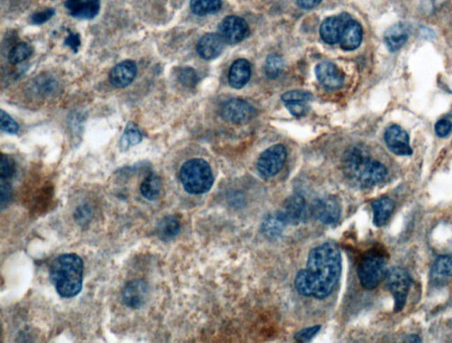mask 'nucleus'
<instances>
[{
    "instance_id": "2f4dec72",
    "label": "nucleus",
    "mask_w": 452,
    "mask_h": 343,
    "mask_svg": "<svg viewBox=\"0 0 452 343\" xmlns=\"http://www.w3.org/2000/svg\"><path fill=\"white\" fill-rule=\"evenodd\" d=\"M15 173V163L11 158L2 154L1 168H0V178L1 180L10 181Z\"/></svg>"
},
{
    "instance_id": "473e14b6",
    "label": "nucleus",
    "mask_w": 452,
    "mask_h": 343,
    "mask_svg": "<svg viewBox=\"0 0 452 343\" xmlns=\"http://www.w3.org/2000/svg\"><path fill=\"white\" fill-rule=\"evenodd\" d=\"M0 119H1V120H0L1 121V122H0V126H1V130L3 132L10 134H16L18 133V124L16 123V121L13 119L12 117L3 110H1Z\"/></svg>"
},
{
    "instance_id": "6ab92c4d",
    "label": "nucleus",
    "mask_w": 452,
    "mask_h": 343,
    "mask_svg": "<svg viewBox=\"0 0 452 343\" xmlns=\"http://www.w3.org/2000/svg\"><path fill=\"white\" fill-rule=\"evenodd\" d=\"M363 29L359 22L351 18L347 23L340 38V47L347 52L354 50L363 42Z\"/></svg>"
},
{
    "instance_id": "423d86ee",
    "label": "nucleus",
    "mask_w": 452,
    "mask_h": 343,
    "mask_svg": "<svg viewBox=\"0 0 452 343\" xmlns=\"http://www.w3.org/2000/svg\"><path fill=\"white\" fill-rule=\"evenodd\" d=\"M387 288L394 298L395 312L403 310L407 304L408 293L411 284L409 273L400 267L391 268L386 275Z\"/></svg>"
},
{
    "instance_id": "39448f33",
    "label": "nucleus",
    "mask_w": 452,
    "mask_h": 343,
    "mask_svg": "<svg viewBox=\"0 0 452 343\" xmlns=\"http://www.w3.org/2000/svg\"><path fill=\"white\" fill-rule=\"evenodd\" d=\"M357 272L363 287L368 291L374 290L386 278L387 258L380 251H368L361 258Z\"/></svg>"
},
{
    "instance_id": "a878e982",
    "label": "nucleus",
    "mask_w": 452,
    "mask_h": 343,
    "mask_svg": "<svg viewBox=\"0 0 452 343\" xmlns=\"http://www.w3.org/2000/svg\"><path fill=\"white\" fill-rule=\"evenodd\" d=\"M222 6L221 0H191L190 8L195 15L205 16L219 11Z\"/></svg>"
},
{
    "instance_id": "c756f323",
    "label": "nucleus",
    "mask_w": 452,
    "mask_h": 343,
    "mask_svg": "<svg viewBox=\"0 0 452 343\" xmlns=\"http://www.w3.org/2000/svg\"><path fill=\"white\" fill-rule=\"evenodd\" d=\"M312 99L313 96L309 92H302V90H293V92L284 93L282 96V100L284 103H307Z\"/></svg>"
},
{
    "instance_id": "ddd939ff",
    "label": "nucleus",
    "mask_w": 452,
    "mask_h": 343,
    "mask_svg": "<svg viewBox=\"0 0 452 343\" xmlns=\"http://www.w3.org/2000/svg\"><path fill=\"white\" fill-rule=\"evenodd\" d=\"M312 213L321 224L330 225L336 224L340 219L341 210L336 198L327 197L313 205Z\"/></svg>"
},
{
    "instance_id": "72a5a7b5",
    "label": "nucleus",
    "mask_w": 452,
    "mask_h": 343,
    "mask_svg": "<svg viewBox=\"0 0 452 343\" xmlns=\"http://www.w3.org/2000/svg\"><path fill=\"white\" fill-rule=\"evenodd\" d=\"M320 329L321 326H314V327L304 328L302 330L296 333V335H294V339L300 342H309L320 331Z\"/></svg>"
},
{
    "instance_id": "1a4fd4ad",
    "label": "nucleus",
    "mask_w": 452,
    "mask_h": 343,
    "mask_svg": "<svg viewBox=\"0 0 452 343\" xmlns=\"http://www.w3.org/2000/svg\"><path fill=\"white\" fill-rule=\"evenodd\" d=\"M256 112L247 101L231 99L220 108V115L233 124L247 123L256 116Z\"/></svg>"
},
{
    "instance_id": "e433bc0d",
    "label": "nucleus",
    "mask_w": 452,
    "mask_h": 343,
    "mask_svg": "<svg viewBox=\"0 0 452 343\" xmlns=\"http://www.w3.org/2000/svg\"><path fill=\"white\" fill-rule=\"evenodd\" d=\"M92 214V208H90L88 205H86V206H80L77 208L75 212V220L77 221V223L80 224H86L87 221L90 220Z\"/></svg>"
},
{
    "instance_id": "79ce46f5",
    "label": "nucleus",
    "mask_w": 452,
    "mask_h": 343,
    "mask_svg": "<svg viewBox=\"0 0 452 343\" xmlns=\"http://www.w3.org/2000/svg\"><path fill=\"white\" fill-rule=\"evenodd\" d=\"M411 340H408L407 342H421L420 338L418 337L416 335H410L409 337H408Z\"/></svg>"
},
{
    "instance_id": "a19ab883",
    "label": "nucleus",
    "mask_w": 452,
    "mask_h": 343,
    "mask_svg": "<svg viewBox=\"0 0 452 343\" xmlns=\"http://www.w3.org/2000/svg\"><path fill=\"white\" fill-rule=\"evenodd\" d=\"M323 0H297L298 5L303 9H313L320 5Z\"/></svg>"
},
{
    "instance_id": "cd10ccee",
    "label": "nucleus",
    "mask_w": 452,
    "mask_h": 343,
    "mask_svg": "<svg viewBox=\"0 0 452 343\" xmlns=\"http://www.w3.org/2000/svg\"><path fill=\"white\" fill-rule=\"evenodd\" d=\"M33 53L32 47L27 43H20L13 47L8 54L9 62L13 65L22 63L31 57Z\"/></svg>"
},
{
    "instance_id": "9b49d317",
    "label": "nucleus",
    "mask_w": 452,
    "mask_h": 343,
    "mask_svg": "<svg viewBox=\"0 0 452 343\" xmlns=\"http://www.w3.org/2000/svg\"><path fill=\"white\" fill-rule=\"evenodd\" d=\"M351 18L350 15L344 13L324 20L320 28L321 38L330 45L340 43L344 27Z\"/></svg>"
},
{
    "instance_id": "b1692460",
    "label": "nucleus",
    "mask_w": 452,
    "mask_h": 343,
    "mask_svg": "<svg viewBox=\"0 0 452 343\" xmlns=\"http://www.w3.org/2000/svg\"><path fill=\"white\" fill-rule=\"evenodd\" d=\"M162 190V181L156 173L150 174L140 184V194L150 201L157 200Z\"/></svg>"
},
{
    "instance_id": "f704fd0d",
    "label": "nucleus",
    "mask_w": 452,
    "mask_h": 343,
    "mask_svg": "<svg viewBox=\"0 0 452 343\" xmlns=\"http://www.w3.org/2000/svg\"><path fill=\"white\" fill-rule=\"evenodd\" d=\"M435 130L437 136L441 138L448 136L452 132V121L448 119H442L437 121Z\"/></svg>"
},
{
    "instance_id": "f8f14e48",
    "label": "nucleus",
    "mask_w": 452,
    "mask_h": 343,
    "mask_svg": "<svg viewBox=\"0 0 452 343\" xmlns=\"http://www.w3.org/2000/svg\"><path fill=\"white\" fill-rule=\"evenodd\" d=\"M318 82L326 89L336 90L343 86L344 75L336 65L330 62L320 63L316 68Z\"/></svg>"
},
{
    "instance_id": "f257e3e1",
    "label": "nucleus",
    "mask_w": 452,
    "mask_h": 343,
    "mask_svg": "<svg viewBox=\"0 0 452 343\" xmlns=\"http://www.w3.org/2000/svg\"><path fill=\"white\" fill-rule=\"evenodd\" d=\"M342 271V257L334 243L327 242L312 249L306 268L297 274L296 288L304 297L324 299L333 293Z\"/></svg>"
},
{
    "instance_id": "7c9ffc66",
    "label": "nucleus",
    "mask_w": 452,
    "mask_h": 343,
    "mask_svg": "<svg viewBox=\"0 0 452 343\" xmlns=\"http://www.w3.org/2000/svg\"><path fill=\"white\" fill-rule=\"evenodd\" d=\"M177 79L182 85L186 87H195L196 85L197 78L196 71L190 67H184L180 69L177 73Z\"/></svg>"
},
{
    "instance_id": "9d476101",
    "label": "nucleus",
    "mask_w": 452,
    "mask_h": 343,
    "mask_svg": "<svg viewBox=\"0 0 452 343\" xmlns=\"http://www.w3.org/2000/svg\"><path fill=\"white\" fill-rule=\"evenodd\" d=\"M388 149L397 156H407L413 154L408 133L400 126L393 124L388 127L384 134Z\"/></svg>"
},
{
    "instance_id": "4be33fe9",
    "label": "nucleus",
    "mask_w": 452,
    "mask_h": 343,
    "mask_svg": "<svg viewBox=\"0 0 452 343\" xmlns=\"http://www.w3.org/2000/svg\"><path fill=\"white\" fill-rule=\"evenodd\" d=\"M371 206L374 213V224L377 227L384 226L393 213L394 201L389 197L379 198L374 200Z\"/></svg>"
},
{
    "instance_id": "bb28decb",
    "label": "nucleus",
    "mask_w": 452,
    "mask_h": 343,
    "mask_svg": "<svg viewBox=\"0 0 452 343\" xmlns=\"http://www.w3.org/2000/svg\"><path fill=\"white\" fill-rule=\"evenodd\" d=\"M142 140V133H140L138 126L136 124L130 122L127 124L125 132L120 140V149L122 151H126L130 147L138 145Z\"/></svg>"
},
{
    "instance_id": "4468645a",
    "label": "nucleus",
    "mask_w": 452,
    "mask_h": 343,
    "mask_svg": "<svg viewBox=\"0 0 452 343\" xmlns=\"http://www.w3.org/2000/svg\"><path fill=\"white\" fill-rule=\"evenodd\" d=\"M306 203L303 197L300 195H293L284 201L282 210L277 212V215L284 224H299L304 217Z\"/></svg>"
},
{
    "instance_id": "0eeeda50",
    "label": "nucleus",
    "mask_w": 452,
    "mask_h": 343,
    "mask_svg": "<svg viewBox=\"0 0 452 343\" xmlns=\"http://www.w3.org/2000/svg\"><path fill=\"white\" fill-rule=\"evenodd\" d=\"M286 147L280 144L269 147L261 154L257 161V170L266 177H272L279 173L286 163Z\"/></svg>"
},
{
    "instance_id": "58836bf2",
    "label": "nucleus",
    "mask_w": 452,
    "mask_h": 343,
    "mask_svg": "<svg viewBox=\"0 0 452 343\" xmlns=\"http://www.w3.org/2000/svg\"><path fill=\"white\" fill-rule=\"evenodd\" d=\"M286 107L294 117H301L307 112L306 103H286Z\"/></svg>"
},
{
    "instance_id": "c85d7f7f",
    "label": "nucleus",
    "mask_w": 452,
    "mask_h": 343,
    "mask_svg": "<svg viewBox=\"0 0 452 343\" xmlns=\"http://www.w3.org/2000/svg\"><path fill=\"white\" fill-rule=\"evenodd\" d=\"M284 69V60L277 54H271L266 60L265 73L270 79L279 77Z\"/></svg>"
},
{
    "instance_id": "a211bd4d",
    "label": "nucleus",
    "mask_w": 452,
    "mask_h": 343,
    "mask_svg": "<svg viewBox=\"0 0 452 343\" xmlns=\"http://www.w3.org/2000/svg\"><path fill=\"white\" fill-rule=\"evenodd\" d=\"M66 8L75 18L92 20L99 15L100 0H68Z\"/></svg>"
},
{
    "instance_id": "aec40b11",
    "label": "nucleus",
    "mask_w": 452,
    "mask_h": 343,
    "mask_svg": "<svg viewBox=\"0 0 452 343\" xmlns=\"http://www.w3.org/2000/svg\"><path fill=\"white\" fill-rule=\"evenodd\" d=\"M251 76V66L247 59L236 60L231 66L228 80L233 89H242L249 82Z\"/></svg>"
},
{
    "instance_id": "c9c22d12",
    "label": "nucleus",
    "mask_w": 452,
    "mask_h": 343,
    "mask_svg": "<svg viewBox=\"0 0 452 343\" xmlns=\"http://www.w3.org/2000/svg\"><path fill=\"white\" fill-rule=\"evenodd\" d=\"M54 15V9L48 8L43 10V11L38 12L35 13V15H33L31 18L32 22L34 23V24L38 25L43 24V23H45L48 22L49 20H51Z\"/></svg>"
},
{
    "instance_id": "dca6fc26",
    "label": "nucleus",
    "mask_w": 452,
    "mask_h": 343,
    "mask_svg": "<svg viewBox=\"0 0 452 343\" xmlns=\"http://www.w3.org/2000/svg\"><path fill=\"white\" fill-rule=\"evenodd\" d=\"M137 72L138 70H137L136 64L132 60H125L110 71V82L118 89L129 87L135 80Z\"/></svg>"
},
{
    "instance_id": "7ed1b4c3",
    "label": "nucleus",
    "mask_w": 452,
    "mask_h": 343,
    "mask_svg": "<svg viewBox=\"0 0 452 343\" xmlns=\"http://www.w3.org/2000/svg\"><path fill=\"white\" fill-rule=\"evenodd\" d=\"M85 265L82 258L75 254L60 255L50 269V279L60 297H76L82 290Z\"/></svg>"
},
{
    "instance_id": "20e7f679",
    "label": "nucleus",
    "mask_w": 452,
    "mask_h": 343,
    "mask_svg": "<svg viewBox=\"0 0 452 343\" xmlns=\"http://www.w3.org/2000/svg\"><path fill=\"white\" fill-rule=\"evenodd\" d=\"M180 177L184 189L190 194H205L212 189L214 183L212 168L199 158L186 161L180 169Z\"/></svg>"
},
{
    "instance_id": "5701e85b",
    "label": "nucleus",
    "mask_w": 452,
    "mask_h": 343,
    "mask_svg": "<svg viewBox=\"0 0 452 343\" xmlns=\"http://www.w3.org/2000/svg\"><path fill=\"white\" fill-rule=\"evenodd\" d=\"M431 280L440 282L452 277V255H441L432 265Z\"/></svg>"
},
{
    "instance_id": "6e6552de",
    "label": "nucleus",
    "mask_w": 452,
    "mask_h": 343,
    "mask_svg": "<svg viewBox=\"0 0 452 343\" xmlns=\"http://www.w3.org/2000/svg\"><path fill=\"white\" fill-rule=\"evenodd\" d=\"M219 34L224 43L236 45L249 35V27L241 17L227 16L219 26Z\"/></svg>"
},
{
    "instance_id": "f03ea898",
    "label": "nucleus",
    "mask_w": 452,
    "mask_h": 343,
    "mask_svg": "<svg viewBox=\"0 0 452 343\" xmlns=\"http://www.w3.org/2000/svg\"><path fill=\"white\" fill-rule=\"evenodd\" d=\"M343 173L351 184L360 188H372L384 182L387 169L374 159L367 150L353 147L346 151L342 159Z\"/></svg>"
},
{
    "instance_id": "412c9836",
    "label": "nucleus",
    "mask_w": 452,
    "mask_h": 343,
    "mask_svg": "<svg viewBox=\"0 0 452 343\" xmlns=\"http://www.w3.org/2000/svg\"><path fill=\"white\" fill-rule=\"evenodd\" d=\"M409 38V28L404 23H397L385 33V43L391 52L402 48Z\"/></svg>"
},
{
    "instance_id": "393cba45",
    "label": "nucleus",
    "mask_w": 452,
    "mask_h": 343,
    "mask_svg": "<svg viewBox=\"0 0 452 343\" xmlns=\"http://www.w3.org/2000/svg\"><path fill=\"white\" fill-rule=\"evenodd\" d=\"M157 231L161 238L163 240H172L180 231V221L174 215H167L160 221Z\"/></svg>"
},
{
    "instance_id": "ea45409f",
    "label": "nucleus",
    "mask_w": 452,
    "mask_h": 343,
    "mask_svg": "<svg viewBox=\"0 0 452 343\" xmlns=\"http://www.w3.org/2000/svg\"><path fill=\"white\" fill-rule=\"evenodd\" d=\"M69 35L65 40V45L68 46L73 52H78L79 47L80 46V39L78 34H75L68 31Z\"/></svg>"
},
{
    "instance_id": "2eb2a0df",
    "label": "nucleus",
    "mask_w": 452,
    "mask_h": 343,
    "mask_svg": "<svg viewBox=\"0 0 452 343\" xmlns=\"http://www.w3.org/2000/svg\"><path fill=\"white\" fill-rule=\"evenodd\" d=\"M149 288L143 280H133L124 289L122 298L126 306L132 309L142 308L148 298Z\"/></svg>"
},
{
    "instance_id": "f3484780",
    "label": "nucleus",
    "mask_w": 452,
    "mask_h": 343,
    "mask_svg": "<svg viewBox=\"0 0 452 343\" xmlns=\"http://www.w3.org/2000/svg\"><path fill=\"white\" fill-rule=\"evenodd\" d=\"M224 41L219 33L206 34L197 43V53L205 60L217 59L222 53Z\"/></svg>"
},
{
    "instance_id": "4c0bfd02",
    "label": "nucleus",
    "mask_w": 452,
    "mask_h": 343,
    "mask_svg": "<svg viewBox=\"0 0 452 343\" xmlns=\"http://www.w3.org/2000/svg\"><path fill=\"white\" fill-rule=\"evenodd\" d=\"M1 184V208L5 207L9 203L12 197V186L10 181H0Z\"/></svg>"
}]
</instances>
